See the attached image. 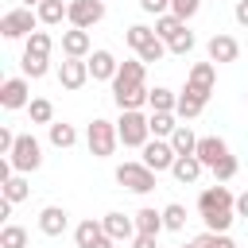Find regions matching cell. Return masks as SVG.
<instances>
[{"instance_id":"cell-14","label":"cell","mask_w":248,"mask_h":248,"mask_svg":"<svg viewBox=\"0 0 248 248\" xmlns=\"http://www.w3.org/2000/svg\"><path fill=\"white\" fill-rule=\"evenodd\" d=\"M58 81H62V89H81V85L89 81V62H85V58H62Z\"/></svg>"},{"instance_id":"cell-9","label":"cell","mask_w":248,"mask_h":248,"mask_svg":"<svg viewBox=\"0 0 248 248\" xmlns=\"http://www.w3.org/2000/svg\"><path fill=\"white\" fill-rule=\"evenodd\" d=\"M140 159L155 170V174H163V170H170L174 167V147H170V140H147L143 147H140Z\"/></svg>"},{"instance_id":"cell-36","label":"cell","mask_w":248,"mask_h":248,"mask_svg":"<svg viewBox=\"0 0 248 248\" xmlns=\"http://www.w3.org/2000/svg\"><path fill=\"white\" fill-rule=\"evenodd\" d=\"M0 248H27V229L23 225H4L0 229Z\"/></svg>"},{"instance_id":"cell-39","label":"cell","mask_w":248,"mask_h":248,"mask_svg":"<svg viewBox=\"0 0 248 248\" xmlns=\"http://www.w3.org/2000/svg\"><path fill=\"white\" fill-rule=\"evenodd\" d=\"M170 12H174L182 23H190V19L202 12V0H170Z\"/></svg>"},{"instance_id":"cell-32","label":"cell","mask_w":248,"mask_h":248,"mask_svg":"<svg viewBox=\"0 0 248 248\" xmlns=\"http://www.w3.org/2000/svg\"><path fill=\"white\" fill-rule=\"evenodd\" d=\"M50 50H54V39H50V31H35L27 43H23V54H39V58H50Z\"/></svg>"},{"instance_id":"cell-35","label":"cell","mask_w":248,"mask_h":248,"mask_svg":"<svg viewBox=\"0 0 248 248\" xmlns=\"http://www.w3.org/2000/svg\"><path fill=\"white\" fill-rule=\"evenodd\" d=\"M186 205H178V202H170V205H163V225L170 229V232H182L186 229Z\"/></svg>"},{"instance_id":"cell-44","label":"cell","mask_w":248,"mask_h":248,"mask_svg":"<svg viewBox=\"0 0 248 248\" xmlns=\"http://www.w3.org/2000/svg\"><path fill=\"white\" fill-rule=\"evenodd\" d=\"M132 248H159V236H143V232H136V236H132Z\"/></svg>"},{"instance_id":"cell-4","label":"cell","mask_w":248,"mask_h":248,"mask_svg":"<svg viewBox=\"0 0 248 248\" xmlns=\"http://www.w3.org/2000/svg\"><path fill=\"white\" fill-rule=\"evenodd\" d=\"M39 27H43V23H39L35 8H8V12L0 16V35H4V39H12V43H16V39H23V43H27Z\"/></svg>"},{"instance_id":"cell-28","label":"cell","mask_w":248,"mask_h":248,"mask_svg":"<svg viewBox=\"0 0 248 248\" xmlns=\"http://www.w3.org/2000/svg\"><path fill=\"white\" fill-rule=\"evenodd\" d=\"M0 198H8L12 205L27 202V198H31V182H27V174H12V178L0 186Z\"/></svg>"},{"instance_id":"cell-37","label":"cell","mask_w":248,"mask_h":248,"mask_svg":"<svg viewBox=\"0 0 248 248\" xmlns=\"http://www.w3.org/2000/svg\"><path fill=\"white\" fill-rule=\"evenodd\" d=\"M194 244H198V248H236V240H232L229 232H198Z\"/></svg>"},{"instance_id":"cell-48","label":"cell","mask_w":248,"mask_h":248,"mask_svg":"<svg viewBox=\"0 0 248 248\" xmlns=\"http://www.w3.org/2000/svg\"><path fill=\"white\" fill-rule=\"evenodd\" d=\"M112 244H116V240H112V236H108V232H105V236H101V240H97V244H89V248H112Z\"/></svg>"},{"instance_id":"cell-12","label":"cell","mask_w":248,"mask_h":248,"mask_svg":"<svg viewBox=\"0 0 248 248\" xmlns=\"http://www.w3.org/2000/svg\"><path fill=\"white\" fill-rule=\"evenodd\" d=\"M136 85H147V62H140V58H124L120 70H116V78H112V93H120V89H136Z\"/></svg>"},{"instance_id":"cell-11","label":"cell","mask_w":248,"mask_h":248,"mask_svg":"<svg viewBox=\"0 0 248 248\" xmlns=\"http://www.w3.org/2000/svg\"><path fill=\"white\" fill-rule=\"evenodd\" d=\"M213 85H217V66L213 62H194L186 70V89H194L198 97H213Z\"/></svg>"},{"instance_id":"cell-40","label":"cell","mask_w":248,"mask_h":248,"mask_svg":"<svg viewBox=\"0 0 248 248\" xmlns=\"http://www.w3.org/2000/svg\"><path fill=\"white\" fill-rule=\"evenodd\" d=\"M236 170H240V163H236V155H225L217 167H213V178L217 182H229V178H236Z\"/></svg>"},{"instance_id":"cell-24","label":"cell","mask_w":248,"mask_h":248,"mask_svg":"<svg viewBox=\"0 0 248 248\" xmlns=\"http://www.w3.org/2000/svg\"><path fill=\"white\" fill-rule=\"evenodd\" d=\"M46 140H50V147L66 151V147H74V143H78V128H74V124H66V120H54V124L46 128Z\"/></svg>"},{"instance_id":"cell-31","label":"cell","mask_w":248,"mask_h":248,"mask_svg":"<svg viewBox=\"0 0 248 248\" xmlns=\"http://www.w3.org/2000/svg\"><path fill=\"white\" fill-rule=\"evenodd\" d=\"M182 31H186V23H182L174 12H167V16H159V19H155V35H159L163 43H174Z\"/></svg>"},{"instance_id":"cell-50","label":"cell","mask_w":248,"mask_h":248,"mask_svg":"<svg viewBox=\"0 0 248 248\" xmlns=\"http://www.w3.org/2000/svg\"><path fill=\"white\" fill-rule=\"evenodd\" d=\"M174 248H198V244H194V240H190V244H174Z\"/></svg>"},{"instance_id":"cell-29","label":"cell","mask_w":248,"mask_h":248,"mask_svg":"<svg viewBox=\"0 0 248 248\" xmlns=\"http://www.w3.org/2000/svg\"><path fill=\"white\" fill-rule=\"evenodd\" d=\"M101 236H105V225L93 221V217H85V221L74 225V240H78V248H89V244H97Z\"/></svg>"},{"instance_id":"cell-25","label":"cell","mask_w":248,"mask_h":248,"mask_svg":"<svg viewBox=\"0 0 248 248\" xmlns=\"http://www.w3.org/2000/svg\"><path fill=\"white\" fill-rule=\"evenodd\" d=\"M147 108H151V112H174V108H178V93L167 89V85H155V89L147 93Z\"/></svg>"},{"instance_id":"cell-8","label":"cell","mask_w":248,"mask_h":248,"mask_svg":"<svg viewBox=\"0 0 248 248\" xmlns=\"http://www.w3.org/2000/svg\"><path fill=\"white\" fill-rule=\"evenodd\" d=\"M105 19V0H70V27H78V31H89V27H97Z\"/></svg>"},{"instance_id":"cell-46","label":"cell","mask_w":248,"mask_h":248,"mask_svg":"<svg viewBox=\"0 0 248 248\" xmlns=\"http://www.w3.org/2000/svg\"><path fill=\"white\" fill-rule=\"evenodd\" d=\"M236 217H248V190L236 194Z\"/></svg>"},{"instance_id":"cell-49","label":"cell","mask_w":248,"mask_h":248,"mask_svg":"<svg viewBox=\"0 0 248 248\" xmlns=\"http://www.w3.org/2000/svg\"><path fill=\"white\" fill-rule=\"evenodd\" d=\"M43 0H19V8H39Z\"/></svg>"},{"instance_id":"cell-30","label":"cell","mask_w":248,"mask_h":248,"mask_svg":"<svg viewBox=\"0 0 248 248\" xmlns=\"http://www.w3.org/2000/svg\"><path fill=\"white\" fill-rule=\"evenodd\" d=\"M155 39H159V35H155V27H147V23H132V27H124V43H128L136 54H140L147 43H155Z\"/></svg>"},{"instance_id":"cell-6","label":"cell","mask_w":248,"mask_h":248,"mask_svg":"<svg viewBox=\"0 0 248 248\" xmlns=\"http://www.w3.org/2000/svg\"><path fill=\"white\" fill-rule=\"evenodd\" d=\"M12 167H16V174H31V170H39L43 167V143L31 136V132H23L19 140H16V147H12Z\"/></svg>"},{"instance_id":"cell-26","label":"cell","mask_w":248,"mask_h":248,"mask_svg":"<svg viewBox=\"0 0 248 248\" xmlns=\"http://www.w3.org/2000/svg\"><path fill=\"white\" fill-rule=\"evenodd\" d=\"M147 124H151V140H170L178 128V116L174 112H147Z\"/></svg>"},{"instance_id":"cell-18","label":"cell","mask_w":248,"mask_h":248,"mask_svg":"<svg viewBox=\"0 0 248 248\" xmlns=\"http://www.w3.org/2000/svg\"><path fill=\"white\" fill-rule=\"evenodd\" d=\"M62 54H66V58H89V54H93L89 31H78V27L62 31Z\"/></svg>"},{"instance_id":"cell-38","label":"cell","mask_w":248,"mask_h":248,"mask_svg":"<svg viewBox=\"0 0 248 248\" xmlns=\"http://www.w3.org/2000/svg\"><path fill=\"white\" fill-rule=\"evenodd\" d=\"M167 54H170V50H167V43H163V39H155V43H147V46H143V50H140V54H136V58H140V62H147V66H151V62H163V58H167Z\"/></svg>"},{"instance_id":"cell-43","label":"cell","mask_w":248,"mask_h":248,"mask_svg":"<svg viewBox=\"0 0 248 248\" xmlns=\"http://www.w3.org/2000/svg\"><path fill=\"white\" fill-rule=\"evenodd\" d=\"M16 140H19V136H16V132H12L8 124H4V128H0V155H12V147H16Z\"/></svg>"},{"instance_id":"cell-13","label":"cell","mask_w":248,"mask_h":248,"mask_svg":"<svg viewBox=\"0 0 248 248\" xmlns=\"http://www.w3.org/2000/svg\"><path fill=\"white\" fill-rule=\"evenodd\" d=\"M85 62H89V78H93V81H108V85H112V78H116V70H120V62H116V54H112V50L97 46Z\"/></svg>"},{"instance_id":"cell-34","label":"cell","mask_w":248,"mask_h":248,"mask_svg":"<svg viewBox=\"0 0 248 248\" xmlns=\"http://www.w3.org/2000/svg\"><path fill=\"white\" fill-rule=\"evenodd\" d=\"M27 116H31V124H54V105L46 101V97H35L31 105H27Z\"/></svg>"},{"instance_id":"cell-3","label":"cell","mask_w":248,"mask_h":248,"mask_svg":"<svg viewBox=\"0 0 248 248\" xmlns=\"http://www.w3.org/2000/svg\"><path fill=\"white\" fill-rule=\"evenodd\" d=\"M155 170L143 163V159H128V163H120L116 167V182H120V190H128V194H151L155 190Z\"/></svg>"},{"instance_id":"cell-22","label":"cell","mask_w":248,"mask_h":248,"mask_svg":"<svg viewBox=\"0 0 248 248\" xmlns=\"http://www.w3.org/2000/svg\"><path fill=\"white\" fill-rule=\"evenodd\" d=\"M147 85H136V89H120V93H112V101H116V108L120 112H140L143 105H147Z\"/></svg>"},{"instance_id":"cell-41","label":"cell","mask_w":248,"mask_h":248,"mask_svg":"<svg viewBox=\"0 0 248 248\" xmlns=\"http://www.w3.org/2000/svg\"><path fill=\"white\" fill-rule=\"evenodd\" d=\"M194 46H198V39H194V31H182V35H178L174 43H167V50H170V54H190Z\"/></svg>"},{"instance_id":"cell-47","label":"cell","mask_w":248,"mask_h":248,"mask_svg":"<svg viewBox=\"0 0 248 248\" xmlns=\"http://www.w3.org/2000/svg\"><path fill=\"white\" fill-rule=\"evenodd\" d=\"M8 217H12V202H8V198H0V221H4V225H12Z\"/></svg>"},{"instance_id":"cell-27","label":"cell","mask_w":248,"mask_h":248,"mask_svg":"<svg viewBox=\"0 0 248 248\" xmlns=\"http://www.w3.org/2000/svg\"><path fill=\"white\" fill-rule=\"evenodd\" d=\"M198 140H202V136H198L190 124H178L174 136H170V147H174V155H194V151H198Z\"/></svg>"},{"instance_id":"cell-15","label":"cell","mask_w":248,"mask_h":248,"mask_svg":"<svg viewBox=\"0 0 248 248\" xmlns=\"http://www.w3.org/2000/svg\"><path fill=\"white\" fill-rule=\"evenodd\" d=\"M194 155L202 159V167H205V170H213V167H217V163H221L225 155H232V151H229V143H225L221 136H202V140H198V151H194Z\"/></svg>"},{"instance_id":"cell-10","label":"cell","mask_w":248,"mask_h":248,"mask_svg":"<svg viewBox=\"0 0 248 248\" xmlns=\"http://www.w3.org/2000/svg\"><path fill=\"white\" fill-rule=\"evenodd\" d=\"M205 58H209L213 66H225V62H236V58H240V43H236L232 35H225V31H217V35H209V43H205Z\"/></svg>"},{"instance_id":"cell-42","label":"cell","mask_w":248,"mask_h":248,"mask_svg":"<svg viewBox=\"0 0 248 248\" xmlns=\"http://www.w3.org/2000/svg\"><path fill=\"white\" fill-rule=\"evenodd\" d=\"M140 8H143L147 16H155V19H159V16H167V12H170V0H140Z\"/></svg>"},{"instance_id":"cell-17","label":"cell","mask_w":248,"mask_h":248,"mask_svg":"<svg viewBox=\"0 0 248 248\" xmlns=\"http://www.w3.org/2000/svg\"><path fill=\"white\" fill-rule=\"evenodd\" d=\"M101 225H105V232L120 244V240H132L136 236V217H128V213H120V209H112V213H105L101 217Z\"/></svg>"},{"instance_id":"cell-16","label":"cell","mask_w":248,"mask_h":248,"mask_svg":"<svg viewBox=\"0 0 248 248\" xmlns=\"http://www.w3.org/2000/svg\"><path fill=\"white\" fill-rule=\"evenodd\" d=\"M70 229V213L62 205H43L39 209V232L43 236H62Z\"/></svg>"},{"instance_id":"cell-45","label":"cell","mask_w":248,"mask_h":248,"mask_svg":"<svg viewBox=\"0 0 248 248\" xmlns=\"http://www.w3.org/2000/svg\"><path fill=\"white\" fill-rule=\"evenodd\" d=\"M232 19H236L240 27H248V0H236V8H232Z\"/></svg>"},{"instance_id":"cell-19","label":"cell","mask_w":248,"mask_h":248,"mask_svg":"<svg viewBox=\"0 0 248 248\" xmlns=\"http://www.w3.org/2000/svg\"><path fill=\"white\" fill-rule=\"evenodd\" d=\"M35 16H39L43 27H58L62 19H70V0H43L35 8Z\"/></svg>"},{"instance_id":"cell-2","label":"cell","mask_w":248,"mask_h":248,"mask_svg":"<svg viewBox=\"0 0 248 248\" xmlns=\"http://www.w3.org/2000/svg\"><path fill=\"white\" fill-rule=\"evenodd\" d=\"M85 143H89V155H93V159H108V155L116 151V143H120V136H116V120L93 116V120L85 124Z\"/></svg>"},{"instance_id":"cell-33","label":"cell","mask_w":248,"mask_h":248,"mask_svg":"<svg viewBox=\"0 0 248 248\" xmlns=\"http://www.w3.org/2000/svg\"><path fill=\"white\" fill-rule=\"evenodd\" d=\"M19 70H23V78L39 81V78H46V74H50V58H39V54H23V58H19Z\"/></svg>"},{"instance_id":"cell-20","label":"cell","mask_w":248,"mask_h":248,"mask_svg":"<svg viewBox=\"0 0 248 248\" xmlns=\"http://www.w3.org/2000/svg\"><path fill=\"white\" fill-rule=\"evenodd\" d=\"M202 170H205V167H202V159H198V155H178V159H174V167H170V174H174L182 186L198 182V178H202Z\"/></svg>"},{"instance_id":"cell-23","label":"cell","mask_w":248,"mask_h":248,"mask_svg":"<svg viewBox=\"0 0 248 248\" xmlns=\"http://www.w3.org/2000/svg\"><path fill=\"white\" fill-rule=\"evenodd\" d=\"M202 108H205V97H198L194 89H182V93H178V108H174V116L186 124V120L202 116Z\"/></svg>"},{"instance_id":"cell-21","label":"cell","mask_w":248,"mask_h":248,"mask_svg":"<svg viewBox=\"0 0 248 248\" xmlns=\"http://www.w3.org/2000/svg\"><path fill=\"white\" fill-rule=\"evenodd\" d=\"M132 217H136V232H143V236H159V232L167 229V225H163V209L143 205V209H136Z\"/></svg>"},{"instance_id":"cell-7","label":"cell","mask_w":248,"mask_h":248,"mask_svg":"<svg viewBox=\"0 0 248 248\" xmlns=\"http://www.w3.org/2000/svg\"><path fill=\"white\" fill-rule=\"evenodd\" d=\"M35 97H31V78H4V85H0V105L8 108V112H16V108H27Z\"/></svg>"},{"instance_id":"cell-1","label":"cell","mask_w":248,"mask_h":248,"mask_svg":"<svg viewBox=\"0 0 248 248\" xmlns=\"http://www.w3.org/2000/svg\"><path fill=\"white\" fill-rule=\"evenodd\" d=\"M198 217L205 221V232H229L236 221V194L225 182H213L198 194Z\"/></svg>"},{"instance_id":"cell-5","label":"cell","mask_w":248,"mask_h":248,"mask_svg":"<svg viewBox=\"0 0 248 248\" xmlns=\"http://www.w3.org/2000/svg\"><path fill=\"white\" fill-rule=\"evenodd\" d=\"M116 136L124 147H143L151 140V124H147V112H120L116 116Z\"/></svg>"}]
</instances>
